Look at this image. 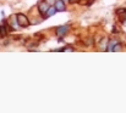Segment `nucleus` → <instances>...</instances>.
<instances>
[{
	"instance_id": "1",
	"label": "nucleus",
	"mask_w": 126,
	"mask_h": 113,
	"mask_svg": "<svg viewBox=\"0 0 126 113\" xmlns=\"http://www.w3.org/2000/svg\"><path fill=\"white\" fill-rule=\"evenodd\" d=\"M16 18H17V23H18V26H20L21 28H26V27H28V26L31 24L30 20H28L27 16L23 15V13H17V15H16Z\"/></svg>"
},
{
	"instance_id": "2",
	"label": "nucleus",
	"mask_w": 126,
	"mask_h": 113,
	"mask_svg": "<svg viewBox=\"0 0 126 113\" xmlns=\"http://www.w3.org/2000/svg\"><path fill=\"white\" fill-rule=\"evenodd\" d=\"M70 31V26L69 24H63V26H59L56 29H55V34L59 37V39H63Z\"/></svg>"
},
{
	"instance_id": "3",
	"label": "nucleus",
	"mask_w": 126,
	"mask_h": 113,
	"mask_svg": "<svg viewBox=\"0 0 126 113\" xmlns=\"http://www.w3.org/2000/svg\"><path fill=\"white\" fill-rule=\"evenodd\" d=\"M49 6H50V5H49L45 0H43V1H39V2H38V11H39V13H41L42 18L44 17V15L47 13V11H48Z\"/></svg>"
},
{
	"instance_id": "4",
	"label": "nucleus",
	"mask_w": 126,
	"mask_h": 113,
	"mask_svg": "<svg viewBox=\"0 0 126 113\" xmlns=\"http://www.w3.org/2000/svg\"><path fill=\"white\" fill-rule=\"evenodd\" d=\"M54 6L56 7L58 12H63V11L66 10V2H64L63 0H56L55 4H54Z\"/></svg>"
},
{
	"instance_id": "5",
	"label": "nucleus",
	"mask_w": 126,
	"mask_h": 113,
	"mask_svg": "<svg viewBox=\"0 0 126 113\" xmlns=\"http://www.w3.org/2000/svg\"><path fill=\"white\" fill-rule=\"evenodd\" d=\"M58 12V10H56V7L54 6V5H51V6H49V9H48V11H47V13L44 15V17H43V20H45V18H49V17H51V16H54L55 13Z\"/></svg>"
},
{
	"instance_id": "6",
	"label": "nucleus",
	"mask_w": 126,
	"mask_h": 113,
	"mask_svg": "<svg viewBox=\"0 0 126 113\" xmlns=\"http://www.w3.org/2000/svg\"><path fill=\"white\" fill-rule=\"evenodd\" d=\"M118 43H119L118 39H110V40H108V43H107V51H113V47Z\"/></svg>"
},
{
	"instance_id": "7",
	"label": "nucleus",
	"mask_w": 126,
	"mask_h": 113,
	"mask_svg": "<svg viewBox=\"0 0 126 113\" xmlns=\"http://www.w3.org/2000/svg\"><path fill=\"white\" fill-rule=\"evenodd\" d=\"M116 12H118V15H119V17H120V21H121V22L126 21V10L125 9H119Z\"/></svg>"
},
{
	"instance_id": "8",
	"label": "nucleus",
	"mask_w": 126,
	"mask_h": 113,
	"mask_svg": "<svg viewBox=\"0 0 126 113\" xmlns=\"http://www.w3.org/2000/svg\"><path fill=\"white\" fill-rule=\"evenodd\" d=\"M123 50V45L120 43H118L114 47H113V52H116V51H121Z\"/></svg>"
},
{
	"instance_id": "9",
	"label": "nucleus",
	"mask_w": 126,
	"mask_h": 113,
	"mask_svg": "<svg viewBox=\"0 0 126 113\" xmlns=\"http://www.w3.org/2000/svg\"><path fill=\"white\" fill-rule=\"evenodd\" d=\"M61 51H75V49L72 46H66V47H63Z\"/></svg>"
},
{
	"instance_id": "10",
	"label": "nucleus",
	"mask_w": 126,
	"mask_h": 113,
	"mask_svg": "<svg viewBox=\"0 0 126 113\" xmlns=\"http://www.w3.org/2000/svg\"><path fill=\"white\" fill-rule=\"evenodd\" d=\"M5 29H6L5 27H1V26H0V37H1V35H5V34H6V31H5Z\"/></svg>"
},
{
	"instance_id": "11",
	"label": "nucleus",
	"mask_w": 126,
	"mask_h": 113,
	"mask_svg": "<svg viewBox=\"0 0 126 113\" xmlns=\"http://www.w3.org/2000/svg\"><path fill=\"white\" fill-rule=\"evenodd\" d=\"M45 1H47V2H48V4H49V5H50V6H51V5H54V4H55V0H45Z\"/></svg>"
},
{
	"instance_id": "12",
	"label": "nucleus",
	"mask_w": 126,
	"mask_h": 113,
	"mask_svg": "<svg viewBox=\"0 0 126 113\" xmlns=\"http://www.w3.org/2000/svg\"><path fill=\"white\" fill-rule=\"evenodd\" d=\"M79 1H80V0H70V1H69V4H77Z\"/></svg>"
},
{
	"instance_id": "13",
	"label": "nucleus",
	"mask_w": 126,
	"mask_h": 113,
	"mask_svg": "<svg viewBox=\"0 0 126 113\" xmlns=\"http://www.w3.org/2000/svg\"><path fill=\"white\" fill-rule=\"evenodd\" d=\"M63 1H64V2H66V4H67V2H69V1H70V0H63Z\"/></svg>"
},
{
	"instance_id": "14",
	"label": "nucleus",
	"mask_w": 126,
	"mask_h": 113,
	"mask_svg": "<svg viewBox=\"0 0 126 113\" xmlns=\"http://www.w3.org/2000/svg\"><path fill=\"white\" fill-rule=\"evenodd\" d=\"M121 23H123L124 26H126V21H124V22H121Z\"/></svg>"
},
{
	"instance_id": "15",
	"label": "nucleus",
	"mask_w": 126,
	"mask_h": 113,
	"mask_svg": "<svg viewBox=\"0 0 126 113\" xmlns=\"http://www.w3.org/2000/svg\"><path fill=\"white\" fill-rule=\"evenodd\" d=\"M55 1H56V0H55Z\"/></svg>"
}]
</instances>
